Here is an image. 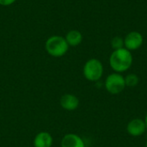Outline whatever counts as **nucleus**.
<instances>
[{"mask_svg":"<svg viewBox=\"0 0 147 147\" xmlns=\"http://www.w3.org/2000/svg\"><path fill=\"white\" fill-rule=\"evenodd\" d=\"M145 123H146V130H147V114L146 115V118H145Z\"/></svg>","mask_w":147,"mask_h":147,"instance_id":"nucleus-14","label":"nucleus"},{"mask_svg":"<svg viewBox=\"0 0 147 147\" xmlns=\"http://www.w3.org/2000/svg\"><path fill=\"white\" fill-rule=\"evenodd\" d=\"M83 74L88 81H98L103 74V65L102 62L97 59H89L84 65Z\"/></svg>","mask_w":147,"mask_h":147,"instance_id":"nucleus-3","label":"nucleus"},{"mask_svg":"<svg viewBox=\"0 0 147 147\" xmlns=\"http://www.w3.org/2000/svg\"><path fill=\"white\" fill-rule=\"evenodd\" d=\"M127 133L133 137H140L146 131V127L144 120L136 118L129 121L127 127Z\"/></svg>","mask_w":147,"mask_h":147,"instance_id":"nucleus-6","label":"nucleus"},{"mask_svg":"<svg viewBox=\"0 0 147 147\" xmlns=\"http://www.w3.org/2000/svg\"><path fill=\"white\" fill-rule=\"evenodd\" d=\"M133 64V55L129 50L123 47L114 50L109 57V65L117 73L127 71Z\"/></svg>","mask_w":147,"mask_h":147,"instance_id":"nucleus-1","label":"nucleus"},{"mask_svg":"<svg viewBox=\"0 0 147 147\" xmlns=\"http://www.w3.org/2000/svg\"><path fill=\"white\" fill-rule=\"evenodd\" d=\"M65 39L69 47H77L83 41V35L80 31L73 29L66 34Z\"/></svg>","mask_w":147,"mask_h":147,"instance_id":"nucleus-10","label":"nucleus"},{"mask_svg":"<svg viewBox=\"0 0 147 147\" xmlns=\"http://www.w3.org/2000/svg\"><path fill=\"white\" fill-rule=\"evenodd\" d=\"M61 147H86L83 139L76 134H65L60 143Z\"/></svg>","mask_w":147,"mask_h":147,"instance_id":"nucleus-8","label":"nucleus"},{"mask_svg":"<svg viewBox=\"0 0 147 147\" xmlns=\"http://www.w3.org/2000/svg\"><path fill=\"white\" fill-rule=\"evenodd\" d=\"M125 78V84L127 87H135L140 83V78L134 73L128 74Z\"/></svg>","mask_w":147,"mask_h":147,"instance_id":"nucleus-11","label":"nucleus"},{"mask_svg":"<svg viewBox=\"0 0 147 147\" xmlns=\"http://www.w3.org/2000/svg\"><path fill=\"white\" fill-rule=\"evenodd\" d=\"M111 47L114 50L121 49L124 47V39L121 37H114L111 40Z\"/></svg>","mask_w":147,"mask_h":147,"instance_id":"nucleus-12","label":"nucleus"},{"mask_svg":"<svg viewBox=\"0 0 147 147\" xmlns=\"http://www.w3.org/2000/svg\"><path fill=\"white\" fill-rule=\"evenodd\" d=\"M143 44V36L140 32L132 31L124 39V47L129 51L139 49Z\"/></svg>","mask_w":147,"mask_h":147,"instance_id":"nucleus-5","label":"nucleus"},{"mask_svg":"<svg viewBox=\"0 0 147 147\" xmlns=\"http://www.w3.org/2000/svg\"><path fill=\"white\" fill-rule=\"evenodd\" d=\"M146 147H147V140H146Z\"/></svg>","mask_w":147,"mask_h":147,"instance_id":"nucleus-15","label":"nucleus"},{"mask_svg":"<svg viewBox=\"0 0 147 147\" xmlns=\"http://www.w3.org/2000/svg\"><path fill=\"white\" fill-rule=\"evenodd\" d=\"M45 49L50 56L59 58L66 54L69 50V45L65 37L60 35H53L46 40Z\"/></svg>","mask_w":147,"mask_h":147,"instance_id":"nucleus-2","label":"nucleus"},{"mask_svg":"<svg viewBox=\"0 0 147 147\" xmlns=\"http://www.w3.org/2000/svg\"><path fill=\"white\" fill-rule=\"evenodd\" d=\"M16 0H0V5L1 6H9L13 4Z\"/></svg>","mask_w":147,"mask_h":147,"instance_id":"nucleus-13","label":"nucleus"},{"mask_svg":"<svg viewBox=\"0 0 147 147\" xmlns=\"http://www.w3.org/2000/svg\"><path fill=\"white\" fill-rule=\"evenodd\" d=\"M53 137L48 132H40L34 139V147H52L53 146Z\"/></svg>","mask_w":147,"mask_h":147,"instance_id":"nucleus-9","label":"nucleus"},{"mask_svg":"<svg viewBox=\"0 0 147 147\" xmlns=\"http://www.w3.org/2000/svg\"><path fill=\"white\" fill-rule=\"evenodd\" d=\"M59 104L62 109L67 111H73L79 106V99L72 94H64L59 100Z\"/></svg>","mask_w":147,"mask_h":147,"instance_id":"nucleus-7","label":"nucleus"},{"mask_svg":"<svg viewBox=\"0 0 147 147\" xmlns=\"http://www.w3.org/2000/svg\"><path fill=\"white\" fill-rule=\"evenodd\" d=\"M126 87L125 78L120 73H112L108 76L105 81V89L112 95L121 93Z\"/></svg>","mask_w":147,"mask_h":147,"instance_id":"nucleus-4","label":"nucleus"}]
</instances>
